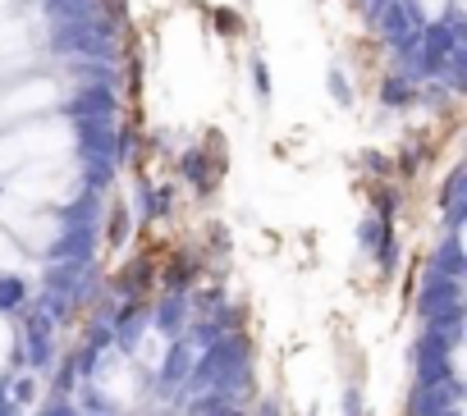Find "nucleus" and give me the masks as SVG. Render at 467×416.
Returning a JSON list of instances; mask_svg holds the SVG:
<instances>
[{"mask_svg": "<svg viewBox=\"0 0 467 416\" xmlns=\"http://www.w3.org/2000/svg\"><path fill=\"white\" fill-rule=\"evenodd\" d=\"M376 97L385 110H417V83L408 74H394V69L376 83Z\"/></svg>", "mask_w": 467, "mask_h": 416, "instance_id": "nucleus-1", "label": "nucleus"}, {"mask_svg": "<svg viewBox=\"0 0 467 416\" xmlns=\"http://www.w3.org/2000/svg\"><path fill=\"white\" fill-rule=\"evenodd\" d=\"M325 92H330V101H335L340 110H353V106H358V88H353V79H349L344 64H335V69L325 74Z\"/></svg>", "mask_w": 467, "mask_h": 416, "instance_id": "nucleus-2", "label": "nucleus"}, {"mask_svg": "<svg viewBox=\"0 0 467 416\" xmlns=\"http://www.w3.org/2000/svg\"><path fill=\"white\" fill-rule=\"evenodd\" d=\"M211 28L225 37V42H234V37H243V14L238 10H229V5H211Z\"/></svg>", "mask_w": 467, "mask_h": 416, "instance_id": "nucleus-3", "label": "nucleus"}, {"mask_svg": "<svg viewBox=\"0 0 467 416\" xmlns=\"http://www.w3.org/2000/svg\"><path fill=\"white\" fill-rule=\"evenodd\" d=\"M248 74H252V92H257V101L266 106V101H271V69H266V55H261V51H252Z\"/></svg>", "mask_w": 467, "mask_h": 416, "instance_id": "nucleus-4", "label": "nucleus"}, {"mask_svg": "<svg viewBox=\"0 0 467 416\" xmlns=\"http://www.w3.org/2000/svg\"><path fill=\"white\" fill-rule=\"evenodd\" d=\"M362 161H367V170H376V174H394V165H389V161H385L380 152H367Z\"/></svg>", "mask_w": 467, "mask_h": 416, "instance_id": "nucleus-5", "label": "nucleus"}, {"mask_svg": "<svg viewBox=\"0 0 467 416\" xmlns=\"http://www.w3.org/2000/svg\"><path fill=\"white\" fill-rule=\"evenodd\" d=\"M10 10H19V5H14V0H0V19H5Z\"/></svg>", "mask_w": 467, "mask_h": 416, "instance_id": "nucleus-6", "label": "nucleus"}]
</instances>
